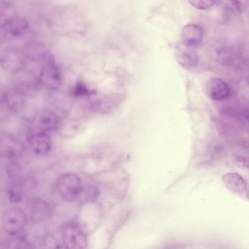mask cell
<instances>
[{
	"label": "cell",
	"instance_id": "obj_28",
	"mask_svg": "<svg viewBox=\"0 0 249 249\" xmlns=\"http://www.w3.org/2000/svg\"><path fill=\"white\" fill-rule=\"evenodd\" d=\"M248 83H249V77H248Z\"/></svg>",
	"mask_w": 249,
	"mask_h": 249
},
{
	"label": "cell",
	"instance_id": "obj_17",
	"mask_svg": "<svg viewBox=\"0 0 249 249\" xmlns=\"http://www.w3.org/2000/svg\"><path fill=\"white\" fill-rule=\"evenodd\" d=\"M217 61L224 66L231 65L234 60V53L230 47L224 46L218 50L216 53Z\"/></svg>",
	"mask_w": 249,
	"mask_h": 249
},
{
	"label": "cell",
	"instance_id": "obj_5",
	"mask_svg": "<svg viewBox=\"0 0 249 249\" xmlns=\"http://www.w3.org/2000/svg\"><path fill=\"white\" fill-rule=\"evenodd\" d=\"M62 241L66 249H85L88 243L87 237L83 231L73 225L64 228Z\"/></svg>",
	"mask_w": 249,
	"mask_h": 249
},
{
	"label": "cell",
	"instance_id": "obj_6",
	"mask_svg": "<svg viewBox=\"0 0 249 249\" xmlns=\"http://www.w3.org/2000/svg\"><path fill=\"white\" fill-rule=\"evenodd\" d=\"M13 74V88L16 90L26 96L37 89V79L31 71L22 69Z\"/></svg>",
	"mask_w": 249,
	"mask_h": 249
},
{
	"label": "cell",
	"instance_id": "obj_11",
	"mask_svg": "<svg viewBox=\"0 0 249 249\" xmlns=\"http://www.w3.org/2000/svg\"><path fill=\"white\" fill-rule=\"evenodd\" d=\"M176 55L178 62L186 68H193L197 65L198 58L196 53L182 44L176 46Z\"/></svg>",
	"mask_w": 249,
	"mask_h": 249
},
{
	"label": "cell",
	"instance_id": "obj_19",
	"mask_svg": "<svg viewBox=\"0 0 249 249\" xmlns=\"http://www.w3.org/2000/svg\"><path fill=\"white\" fill-rule=\"evenodd\" d=\"M32 212L37 218H45L50 214V208L47 204L40 200H36L33 203Z\"/></svg>",
	"mask_w": 249,
	"mask_h": 249
},
{
	"label": "cell",
	"instance_id": "obj_8",
	"mask_svg": "<svg viewBox=\"0 0 249 249\" xmlns=\"http://www.w3.org/2000/svg\"><path fill=\"white\" fill-rule=\"evenodd\" d=\"M206 89L209 96L214 100L225 99L231 93L229 85L219 78H210L207 82Z\"/></svg>",
	"mask_w": 249,
	"mask_h": 249
},
{
	"label": "cell",
	"instance_id": "obj_27",
	"mask_svg": "<svg viewBox=\"0 0 249 249\" xmlns=\"http://www.w3.org/2000/svg\"><path fill=\"white\" fill-rule=\"evenodd\" d=\"M247 197L248 198V199L249 200V191L248 192V193H247Z\"/></svg>",
	"mask_w": 249,
	"mask_h": 249
},
{
	"label": "cell",
	"instance_id": "obj_14",
	"mask_svg": "<svg viewBox=\"0 0 249 249\" xmlns=\"http://www.w3.org/2000/svg\"><path fill=\"white\" fill-rule=\"evenodd\" d=\"M4 28L11 36L20 37L28 32L29 24L26 20L16 17L8 23Z\"/></svg>",
	"mask_w": 249,
	"mask_h": 249
},
{
	"label": "cell",
	"instance_id": "obj_1",
	"mask_svg": "<svg viewBox=\"0 0 249 249\" xmlns=\"http://www.w3.org/2000/svg\"><path fill=\"white\" fill-rule=\"evenodd\" d=\"M57 187L62 197L68 201L80 198L84 189L80 178L72 173L61 176L58 179Z\"/></svg>",
	"mask_w": 249,
	"mask_h": 249
},
{
	"label": "cell",
	"instance_id": "obj_23",
	"mask_svg": "<svg viewBox=\"0 0 249 249\" xmlns=\"http://www.w3.org/2000/svg\"><path fill=\"white\" fill-rule=\"evenodd\" d=\"M190 4L196 8L200 10H207L216 4V0H190Z\"/></svg>",
	"mask_w": 249,
	"mask_h": 249
},
{
	"label": "cell",
	"instance_id": "obj_16",
	"mask_svg": "<svg viewBox=\"0 0 249 249\" xmlns=\"http://www.w3.org/2000/svg\"><path fill=\"white\" fill-rule=\"evenodd\" d=\"M15 9L11 3L7 1H1L0 4V23L4 27L15 17Z\"/></svg>",
	"mask_w": 249,
	"mask_h": 249
},
{
	"label": "cell",
	"instance_id": "obj_18",
	"mask_svg": "<svg viewBox=\"0 0 249 249\" xmlns=\"http://www.w3.org/2000/svg\"><path fill=\"white\" fill-rule=\"evenodd\" d=\"M47 52L40 44L36 42H31L27 45L24 53L26 56L31 59L42 60Z\"/></svg>",
	"mask_w": 249,
	"mask_h": 249
},
{
	"label": "cell",
	"instance_id": "obj_2",
	"mask_svg": "<svg viewBox=\"0 0 249 249\" xmlns=\"http://www.w3.org/2000/svg\"><path fill=\"white\" fill-rule=\"evenodd\" d=\"M42 60L43 62L40 73V81L50 89H58L62 84V76L53 56L47 52Z\"/></svg>",
	"mask_w": 249,
	"mask_h": 249
},
{
	"label": "cell",
	"instance_id": "obj_20",
	"mask_svg": "<svg viewBox=\"0 0 249 249\" xmlns=\"http://www.w3.org/2000/svg\"><path fill=\"white\" fill-rule=\"evenodd\" d=\"M72 94L75 97H81L93 95L96 91L89 89L84 82H77L72 88Z\"/></svg>",
	"mask_w": 249,
	"mask_h": 249
},
{
	"label": "cell",
	"instance_id": "obj_9",
	"mask_svg": "<svg viewBox=\"0 0 249 249\" xmlns=\"http://www.w3.org/2000/svg\"><path fill=\"white\" fill-rule=\"evenodd\" d=\"M203 38V31L198 25L190 24L183 28L181 33L182 44L188 47H194L200 44Z\"/></svg>",
	"mask_w": 249,
	"mask_h": 249
},
{
	"label": "cell",
	"instance_id": "obj_4",
	"mask_svg": "<svg viewBox=\"0 0 249 249\" xmlns=\"http://www.w3.org/2000/svg\"><path fill=\"white\" fill-rule=\"evenodd\" d=\"M26 56L24 52L17 48H5L0 53L1 66L14 73L23 69Z\"/></svg>",
	"mask_w": 249,
	"mask_h": 249
},
{
	"label": "cell",
	"instance_id": "obj_29",
	"mask_svg": "<svg viewBox=\"0 0 249 249\" xmlns=\"http://www.w3.org/2000/svg\"></svg>",
	"mask_w": 249,
	"mask_h": 249
},
{
	"label": "cell",
	"instance_id": "obj_3",
	"mask_svg": "<svg viewBox=\"0 0 249 249\" xmlns=\"http://www.w3.org/2000/svg\"><path fill=\"white\" fill-rule=\"evenodd\" d=\"M26 222L24 212L18 208H11L3 213L1 224L3 229L8 233L15 235L20 232Z\"/></svg>",
	"mask_w": 249,
	"mask_h": 249
},
{
	"label": "cell",
	"instance_id": "obj_13",
	"mask_svg": "<svg viewBox=\"0 0 249 249\" xmlns=\"http://www.w3.org/2000/svg\"><path fill=\"white\" fill-rule=\"evenodd\" d=\"M25 96L24 94L13 88L4 92L2 100L9 109L16 110L24 105Z\"/></svg>",
	"mask_w": 249,
	"mask_h": 249
},
{
	"label": "cell",
	"instance_id": "obj_12",
	"mask_svg": "<svg viewBox=\"0 0 249 249\" xmlns=\"http://www.w3.org/2000/svg\"><path fill=\"white\" fill-rule=\"evenodd\" d=\"M222 179L225 186L231 192L238 194L246 192V182L238 173H228L223 176Z\"/></svg>",
	"mask_w": 249,
	"mask_h": 249
},
{
	"label": "cell",
	"instance_id": "obj_26",
	"mask_svg": "<svg viewBox=\"0 0 249 249\" xmlns=\"http://www.w3.org/2000/svg\"><path fill=\"white\" fill-rule=\"evenodd\" d=\"M232 4L234 7L236 11L239 14L242 12V6L240 2L237 0H232L231 1Z\"/></svg>",
	"mask_w": 249,
	"mask_h": 249
},
{
	"label": "cell",
	"instance_id": "obj_24",
	"mask_svg": "<svg viewBox=\"0 0 249 249\" xmlns=\"http://www.w3.org/2000/svg\"><path fill=\"white\" fill-rule=\"evenodd\" d=\"M83 195V196H84V198L86 200L89 201H93L98 197L99 195V190L98 188L95 187H88L85 190L83 189L82 196Z\"/></svg>",
	"mask_w": 249,
	"mask_h": 249
},
{
	"label": "cell",
	"instance_id": "obj_7",
	"mask_svg": "<svg viewBox=\"0 0 249 249\" xmlns=\"http://www.w3.org/2000/svg\"><path fill=\"white\" fill-rule=\"evenodd\" d=\"M33 125L36 132H49L55 130L59 124V118L57 115L49 109H42L35 115Z\"/></svg>",
	"mask_w": 249,
	"mask_h": 249
},
{
	"label": "cell",
	"instance_id": "obj_15",
	"mask_svg": "<svg viewBox=\"0 0 249 249\" xmlns=\"http://www.w3.org/2000/svg\"><path fill=\"white\" fill-rule=\"evenodd\" d=\"M1 153L8 158H14L19 151V145L15 139L9 136H3L0 140Z\"/></svg>",
	"mask_w": 249,
	"mask_h": 249
},
{
	"label": "cell",
	"instance_id": "obj_10",
	"mask_svg": "<svg viewBox=\"0 0 249 249\" xmlns=\"http://www.w3.org/2000/svg\"><path fill=\"white\" fill-rule=\"evenodd\" d=\"M28 140L31 149L36 154L44 155L51 149V140L45 133L36 132L29 137Z\"/></svg>",
	"mask_w": 249,
	"mask_h": 249
},
{
	"label": "cell",
	"instance_id": "obj_25",
	"mask_svg": "<svg viewBox=\"0 0 249 249\" xmlns=\"http://www.w3.org/2000/svg\"><path fill=\"white\" fill-rule=\"evenodd\" d=\"M233 163L238 167L246 170H249V161L244 157L239 155L233 156Z\"/></svg>",
	"mask_w": 249,
	"mask_h": 249
},
{
	"label": "cell",
	"instance_id": "obj_22",
	"mask_svg": "<svg viewBox=\"0 0 249 249\" xmlns=\"http://www.w3.org/2000/svg\"><path fill=\"white\" fill-rule=\"evenodd\" d=\"M10 201L13 203L20 201L23 196L22 189L18 183H13L9 188L8 191Z\"/></svg>",
	"mask_w": 249,
	"mask_h": 249
},
{
	"label": "cell",
	"instance_id": "obj_21",
	"mask_svg": "<svg viewBox=\"0 0 249 249\" xmlns=\"http://www.w3.org/2000/svg\"><path fill=\"white\" fill-rule=\"evenodd\" d=\"M7 249H34L31 244L25 238L16 237L8 242Z\"/></svg>",
	"mask_w": 249,
	"mask_h": 249
}]
</instances>
